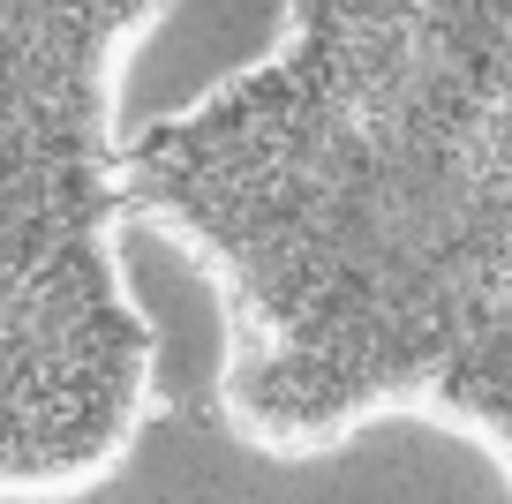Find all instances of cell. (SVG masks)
I'll list each match as a JSON object with an SVG mask.
<instances>
[{"label": "cell", "mask_w": 512, "mask_h": 504, "mask_svg": "<svg viewBox=\"0 0 512 504\" xmlns=\"http://www.w3.org/2000/svg\"><path fill=\"white\" fill-rule=\"evenodd\" d=\"M128 226L204 279L241 452L422 422L512 497V0H287L249 68L128 136Z\"/></svg>", "instance_id": "6da1fadb"}, {"label": "cell", "mask_w": 512, "mask_h": 504, "mask_svg": "<svg viewBox=\"0 0 512 504\" xmlns=\"http://www.w3.org/2000/svg\"><path fill=\"white\" fill-rule=\"evenodd\" d=\"M174 0H0V504H83L159 422L121 83Z\"/></svg>", "instance_id": "7a4b0ae2"}]
</instances>
